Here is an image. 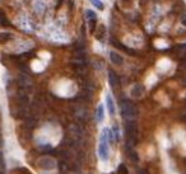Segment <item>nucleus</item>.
Wrapping results in <instances>:
<instances>
[{
    "label": "nucleus",
    "instance_id": "nucleus-1",
    "mask_svg": "<svg viewBox=\"0 0 186 174\" xmlns=\"http://www.w3.org/2000/svg\"><path fill=\"white\" fill-rule=\"evenodd\" d=\"M120 107H121V115L126 119H134L138 116V113H139L138 112V107L129 99L121 100Z\"/></svg>",
    "mask_w": 186,
    "mask_h": 174
},
{
    "label": "nucleus",
    "instance_id": "nucleus-2",
    "mask_svg": "<svg viewBox=\"0 0 186 174\" xmlns=\"http://www.w3.org/2000/svg\"><path fill=\"white\" fill-rule=\"evenodd\" d=\"M109 135H110L109 128L102 130V133H101V144L98 148V153L102 160L109 159V145H107V137H109Z\"/></svg>",
    "mask_w": 186,
    "mask_h": 174
},
{
    "label": "nucleus",
    "instance_id": "nucleus-3",
    "mask_svg": "<svg viewBox=\"0 0 186 174\" xmlns=\"http://www.w3.org/2000/svg\"><path fill=\"white\" fill-rule=\"evenodd\" d=\"M17 83H18V86H19V90L24 93H29L31 90L33 89V81L32 79L29 78L27 74L22 72V74L18 75V79H17Z\"/></svg>",
    "mask_w": 186,
    "mask_h": 174
},
{
    "label": "nucleus",
    "instance_id": "nucleus-4",
    "mask_svg": "<svg viewBox=\"0 0 186 174\" xmlns=\"http://www.w3.org/2000/svg\"><path fill=\"white\" fill-rule=\"evenodd\" d=\"M109 81H110V85L112 86V89L116 90L120 88V79H119L116 72L112 71V70L109 71Z\"/></svg>",
    "mask_w": 186,
    "mask_h": 174
},
{
    "label": "nucleus",
    "instance_id": "nucleus-5",
    "mask_svg": "<svg viewBox=\"0 0 186 174\" xmlns=\"http://www.w3.org/2000/svg\"><path fill=\"white\" fill-rule=\"evenodd\" d=\"M110 60L115 64V65H121V64L124 62V59L121 57V55L117 53V52H115V51L110 52Z\"/></svg>",
    "mask_w": 186,
    "mask_h": 174
},
{
    "label": "nucleus",
    "instance_id": "nucleus-6",
    "mask_svg": "<svg viewBox=\"0 0 186 174\" xmlns=\"http://www.w3.org/2000/svg\"><path fill=\"white\" fill-rule=\"evenodd\" d=\"M40 165H41L43 169H52L54 166H55V162H54L51 158H43V159H41Z\"/></svg>",
    "mask_w": 186,
    "mask_h": 174
},
{
    "label": "nucleus",
    "instance_id": "nucleus-7",
    "mask_svg": "<svg viewBox=\"0 0 186 174\" xmlns=\"http://www.w3.org/2000/svg\"><path fill=\"white\" fill-rule=\"evenodd\" d=\"M131 94H133V97H135V98H140V97L144 94V88H143V85L137 84L133 89H131Z\"/></svg>",
    "mask_w": 186,
    "mask_h": 174
},
{
    "label": "nucleus",
    "instance_id": "nucleus-8",
    "mask_svg": "<svg viewBox=\"0 0 186 174\" xmlns=\"http://www.w3.org/2000/svg\"><path fill=\"white\" fill-rule=\"evenodd\" d=\"M94 33H96V38L98 39L100 42H103V39H104V27L103 26H100L98 28L94 31Z\"/></svg>",
    "mask_w": 186,
    "mask_h": 174
},
{
    "label": "nucleus",
    "instance_id": "nucleus-9",
    "mask_svg": "<svg viewBox=\"0 0 186 174\" xmlns=\"http://www.w3.org/2000/svg\"><path fill=\"white\" fill-rule=\"evenodd\" d=\"M112 45H115L116 47H119L120 50H124V51H125V52H127L129 55H135V51H134V50L127 48L126 46H124V45H120V42H119V41H116V39H112Z\"/></svg>",
    "mask_w": 186,
    "mask_h": 174
},
{
    "label": "nucleus",
    "instance_id": "nucleus-10",
    "mask_svg": "<svg viewBox=\"0 0 186 174\" xmlns=\"http://www.w3.org/2000/svg\"><path fill=\"white\" fill-rule=\"evenodd\" d=\"M13 38V35L9 32H0V43H6Z\"/></svg>",
    "mask_w": 186,
    "mask_h": 174
},
{
    "label": "nucleus",
    "instance_id": "nucleus-11",
    "mask_svg": "<svg viewBox=\"0 0 186 174\" xmlns=\"http://www.w3.org/2000/svg\"><path fill=\"white\" fill-rule=\"evenodd\" d=\"M24 125L28 127V128H33L36 125H37V118L36 117H28V118L26 119V122H24Z\"/></svg>",
    "mask_w": 186,
    "mask_h": 174
},
{
    "label": "nucleus",
    "instance_id": "nucleus-12",
    "mask_svg": "<svg viewBox=\"0 0 186 174\" xmlns=\"http://www.w3.org/2000/svg\"><path fill=\"white\" fill-rule=\"evenodd\" d=\"M0 26H1V27L10 26V23H9L8 18H6V15H5V13L3 12V10H0Z\"/></svg>",
    "mask_w": 186,
    "mask_h": 174
},
{
    "label": "nucleus",
    "instance_id": "nucleus-13",
    "mask_svg": "<svg viewBox=\"0 0 186 174\" xmlns=\"http://www.w3.org/2000/svg\"><path fill=\"white\" fill-rule=\"evenodd\" d=\"M106 102H107V107H109V111L111 115H115V104H114V100L111 98V95L106 97Z\"/></svg>",
    "mask_w": 186,
    "mask_h": 174
},
{
    "label": "nucleus",
    "instance_id": "nucleus-14",
    "mask_svg": "<svg viewBox=\"0 0 186 174\" xmlns=\"http://www.w3.org/2000/svg\"><path fill=\"white\" fill-rule=\"evenodd\" d=\"M127 150H129V151H127V154H129V158L133 160V162H139V156H138V154L135 153V151H133V150H130V148L129 146H127Z\"/></svg>",
    "mask_w": 186,
    "mask_h": 174
},
{
    "label": "nucleus",
    "instance_id": "nucleus-15",
    "mask_svg": "<svg viewBox=\"0 0 186 174\" xmlns=\"http://www.w3.org/2000/svg\"><path fill=\"white\" fill-rule=\"evenodd\" d=\"M104 117V112H103V106L101 104L98 106V108H97V119H98V122H101L103 119Z\"/></svg>",
    "mask_w": 186,
    "mask_h": 174
},
{
    "label": "nucleus",
    "instance_id": "nucleus-16",
    "mask_svg": "<svg viewBox=\"0 0 186 174\" xmlns=\"http://www.w3.org/2000/svg\"><path fill=\"white\" fill-rule=\"evenodd\" d=\"M117 172H119V174H127V168L124 165V164H120Z\"/></svg>",
    "mask_w": 186,
    "mask_h": 174
},
{
    "label": "nucleus",
    "instance_id": "nucleus-17",
    "mask_svg": "<svg viewBox=\"0 0 186 174\" xmlns=\"http://www.w3.org/2000/svg\"><path fill=\"white\" fill-rule=\"evenodd\" d=\"M92 3H93V5L96 6V8L100 9V10H102V9H103V4H102L101 0H92Z\"/></svg>",
    "mask_w": 186,
    "mask_h": 174
},
{
    "label": "nucleus",
    "instance_id": "nucleus-18",
    "mask_svg": "<svg viewBox=\"0 0 186 174\" xmlns=\"http://www.w3.org/2000/svg\"><path fill=\"white\" fill-rule=\"evenodd\" d=\"M87 17L91 19V21H96V13L92 10H87Z\"/></svg>",
    "mask_w": 186,
    "mask_h": 174
},
{
    "label": "nucleus",
    "instance_id": "nucleus-19",
    "mask_svg": "<svg viewBox=\"0 0 186 174\" xmlns=\"http://www.w3.org/2000/svg\"><path fill=\"white\" fill-rule=\"evenodd\" d=\"M181 22H182V24H185L186 26V12L182 14V17H181Z\"/></svg>",
    "mask_w": 186,
    "mask_h": 174
},
{
    "label": "nucleus",
    "instance_id": "nucleus-20",
    "mask_svg": "<svg viewBox=\"0 0 186 174\" xmlns=\"http://www.w3.org/2000/svg\"><path fill=\"white\" fill-rule=\"evenodd\" d=\"M182 66L186 69V55L182 56Z\"/></svg>",
    "mask_w": 186,
    "mask_h": 174
},
{
    "label": "nucleus",
    "instance_id": "nucleus-21",
    "mask_svg": "<svg viewBox=\"0 0 186 174\" xmlns=\"http://www.w3.org/2000/svg\"><path fill=\"white\" fill-rule=\"evenodd\" d=\"M94 23H96V21H91V31H94Z\"/></svg>",
    "mask_w": 186,
    "mask_h": 174
},
{
    "label": "nucleus",
    "instance_id": "nucleus-22",
    "mask_svg": "<svg viewBox=\"0 0 186 174\" xmlns=\"http://www.w3.org/2000/svg\"><path fill=\"white\" fill-rule=\"evenodd\" d=\"M181 119H182V121H184V122H186V112H185L184 115L181 116Z\"/></svg>",
    "mask_w": 186,
    "mask_h": 174
},
{
    "label": "nucleus",
    "instance_id": "nucleus-23",
    "mask_svg": "<svg viewBox=\"0 0 186 174\" xmlns=\"http://www.w3.org/2000/svg\"><path fill=\"white\" fill-rule=\"evenodd\" d=\"M61 3H63V0H59V1H57V5H60Z\"/></svg>",
    "mask_w": 186,
    "mask_h": 174
},
{
    "label": "nucleus",
    "instance_id": "nucleus-24",
    "mask_svg": "<svg viewBox=\"0 0 186 174\" xmlns=\"http://www.w3.org/2000/svg\"><path fill=\"white\" fill-rule=\"evenodd\" d=\"M182 83H184V85H185V86H186V78H185V79H184V81H182Z\"/></svg>",
    "mask_w": 186,
    "mask_h": 174
},
{
    "label": "nucleus",
    "instance_id": "nucleus-25",
    "mask_svg": "<svg viewBox=\"0 0 186 174\" xmlns=\"http://www.w3.org/2000/svg\"><path fill=\"white\" fill-rule=\"evenodd\" d=\"M0 174H4V172H1V170H0Z\"/></svg>",
    "mask_w": 186,
    "mask_h": 174
},
{
    "label": "nucleus",
    "instance_id": "nucleus-26",
    "mask_svg": "<svg viewBox=\"0 0 186 174\" xmlns=\"http://www.w3.org/2000/svg\"><path fill=\"white\" fill-rule=\"evenodd\" d=\"M124 1H126V3H127V1H130V0H124Z\"/></svg>",
    "mask_w": 186,
    "mask_h": 174
}]
</instances>
